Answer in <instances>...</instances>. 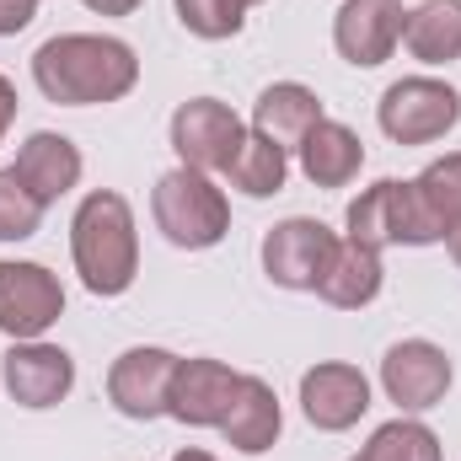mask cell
<instances>
[{
  "instance_id": "6da1fadb",
  "label": "cell",
  "mask_w": 461,
  "mask_h": 461,
  "mask_svg": "<svg viewBox=\"0 0 461 461\" xmlns=\"http://www.w3.org/2000/svg\"><path fill=\"white\" fill-rule=\"evenodd\" d=\"M32 81L59 108H97L118 103L140 81V59L123 38L103 32H59L32 54Z\"/></svg>"
},
{
  "instance_id": "7a4b0ae2",
  "label": "cell",
  "mask_w": 461,
  "mask_h": 461,
  "mask_svg": "<svg viewBox=\"0 0 461 461\" xmlns=\"http://www.w3.org/2000/svg\"><path fill=\"white\" fill-rule=\"evenodd\" d=\"M70 258L76 274L92 295L113 301L134 285L140 274V230H134V210L113 188H97L81 199L76 221H70Z\"/></svg>"
},
{
  "instance_id": "3957f363",
  "label": "cell",
  "mask_w": 461,
  "mask_h": 461,
  "mask_svg": "<svg viewBox=\"0 0 461 461\" xmlns=\"http://www.w3.org/2000/svg\"><path fill=\"white\" fill-rule=\"evenodd\" d=\"M150 215L156 230L183 247V252H204V247H221L230 230V204L226 194L215 188L210 172H194V167H172L156 177L150 188Z\"/></svg>"
},
{
  "instance_id": "277c9868",
  "label": "cell",
  "mask_w": 461,
  "mask_h": 461,
  "mask_svg": "<svg viewBox=\"0 0 461 461\" xmlns=\"http://www.w3.org/2000/svg\"><path fill=\"white\" fill-rule=\"evenodd\" d=\"M348 241L370 247V252H386V247H429V241H446V230L429 221V210L419 204V188L413 183H397V177H381L370 183L344 215Z\"/></svg>"
},
{
  "instance_id": "5b68a950",
  "label": "cell",
  "mask_w": 461,
  "mask_h": 461,
  "mask_svg": "<svg viewBox=\"0 0 461 461\" xmlns=\"http://www.w3.org/2000/svg\"><path fill=\"white\" fill-rule=\"evenodd\" d=\"M375 123L386 140L397 145H429V140H446L461 123V92L451 81H435V76H402L381 92L375 103Z\"/></svg>"
},
{
  "instance_id": "8992f818",
  "label": "cell",
  "mask_w": 461,
  "mask_h": 461,
  "mask_svg": "<svg viewBox=\"0 0 461 461\" xmlns=\"http://www.w3.org/2000/svg\"><path fill=\"white\" fill-rule=\"evenodd\" d=\"M65 317V285L59 274H49L43 263H0V333L11 344L43 339L54 322Z\"/></svg>"
},
{
  "instance_id": "52a82bcc",
  "label": "cell",
  "mask_w": 461,
  "mask_h": 461,
  "mask_svg": "<svg viewBox=\"0 0 461 461\" xmlns=\"http://www.w3.org/2000/svg\"><path fill=\"white\" fill-rule=\"evenodd\" d=\"M167 134H172L177 161L194 167V172H226L230 156H236L241 140H247L241 118L230 113V103H221V97H188V103L172 113Z\"/></svg>"
},
{
  "instance_id": "ba28073f",
  "label": "cell",
  "mask_w": 461,
  "mask_h": 461,
  "mask_svg": "<svg viewBox=\"0 0 461 461\" xmlns=\"http://www.w3.org/2000/svg\"><path fill=\"white\" fill-rule=\"evenodd\" d=\"M456 370H451V354L429 339H402V344L386 348L381 359V392L397 402V413H429L446 402Z\"/></svg>"
},
{
  "instance_id": "9c48e42d",
  "label": "cell",
  "mask_w": 461,
  "mask_h": 461,
  "mask_svg": "<svg viewBox=\"0 0 461 461\" xmlns=\"http://www.w3.org/2000/svg\"><path fill=\"white\" fill-rule=\"evenodd\" d=\"M339 236L312 221V215H290L263 236V274L279 285V290H317L328 258H333Z\"/></svg>"
},
{
  "instance_id": "30bf717a",
  "label": "cell",
  "mask_w": 461,
  "mask_h": 461,
  "mask_svg": "<svg viewBox=\"0 0 461 461\" xmlns=\"http://www.w3.org/2000/svg\"><path fill=\"white\" fill-rule=\"evenodd\" d=\"M370 408V381L359 365H344V359H322L301 375V413L312 429L322 435H344L365 419Z\"/></svg>"
},
{
  "instance_id": "8fae6325",
  "label": "cell",
  "mask_w": 461,
  "mask_h": 461,
  "mask_svg": "<svg viewBox=\"0 0 461 461\" xmlns=\"http://www.w3.org/2000/svg\"><path fill=\"white\" fill-rule=\"evenodd\" d=\"M0 381H5V392H11V402L43 413V408H54V402L70 397V386H76V359H70L59 344L27 339V344L5 348V359H0Z\"/></svg>"
},
{
  "instance_id": "7c38bea8",
  "label": "cell",
  "mask_w": 461,
  "mask_h": 461,
  "mask_svg": "<svg viewBox=\"0 0 461 461\" xmlns=\"http://www.w3.org/2000/svg\"><path fill=\"white\" fill-rule=\"evenodd\" d=\"M172 375H177V354L172 348H123L108 370V402H113L123 419L145 424V419H161L167 413V397H172Z\"/></svg>"
},
{
  "instance_id": "4fadbf2b",
  "label": "cell",
  "mask_w": 461,
  "mask_h": 461,
  "mask_svg": "<svg viewBox=\"0 0 461 461\" xmlns=\"http://www.w3.org/2000/svg\"><path fill=\"white\" fill-rule=\"evenodd\" d=\"M402 22H408V11L397 0H344L333 16V49L354 70H375L402 43Z\"/></svg>"
},
{
  "instance_id": "5bb4252c",
  "label": "cell",
  "mask_w": 461,
  "mask_h": 461,
  "mask_svg": "<svg viewBox=\"0 0 461 461\" xmlns=\"http://www.w3.org/2000/svg\"><path fill=\"white\" fill-rule=\"evenodd\" d=\"M241 375L226 359H177L172 375V397H167V419L188 424V429H221V419L230 413Z\"/></svg>"
},
{
  "instance_id": "9a60e30c",
  "label": "cell",
  "mask_w": 461,
  "mask_h": 461,
  "mask_svg": "<svg viewBox=\"0 0 461 461\" xmlns=\"http://www.w3.org/2000/svg\"><path fill=\"white\" fill-rule=\"evenodd\" d=\"M81 150H76V140L70 134H54V129H38V134H27V145L16 150V161H11V172L38 194V204L49 210V204H59L76 183H81Z\"/></svg>"
},
{
  "instance_id": "2e32d148",
  "label": "cell",
  "mask_w": 461,
  "mask_h": 461,
  "mask_svg": "<svg viewBox=\"0 0 461 461\" xmlns=\"http://www.w3.org/2000/svg\"><path fill=\"white\" fill-rule=\"evenodd\" d=\"M279 429H285V413H279L274 386H268L263 375H241V386H236V397H230V413L221 419L226 446L241 451V456H263V451H274Z\"/></svg>"
},
{
  "instance_id": "e0dca14e",
  "label": "cell",
  "mask_w": 461,
  "mask_h": 461,
  "mask_svg": "<svg viewBox=\"0 0 461 461\" xmlns=\"http://www.w3.org/2000/svg\"><path fill=\"white\" fill-rule=\"evenodd\" d=\"M295 156H301V172H306L312 188H348L359 177V167H365V140L339 118H322L295 145Z\"/></svg>"
},
{
  "instance_id": "ac0fdd59",
  "label": "cell",
  "mask_w": 461,
  "mask_h": 461,
  "mask_svg": "<svg viewBox=\"0 0 461 461\" xmlns=\"http://www.w3.org/2000/svg\"><path fill=\"white\" fill-rule=\"evenodd\" d=\"M317 123H322V97H317L312 86H301V81H274V86H263V97L252 103V129L268 134V140L285 145V150H295Z\"/></svg>"
},
{
  "instance_id": "d6986e66",
  "label": "cell",
  "mask_w": 461,
  "mask_h": 461,
  "mask_svg": "<svg viewBox=\"0 0 461 461\" xmlns=\"http://www.w3.org/2000/svg\"><path fill=\"white\" fill-rule=\"evenodd\" d=\"M317 295H322L328 306H339V312L370 306V301L381 295V252H370V247H359V241L344 236V241L333 247L322 279H317Z\"/></svg>"
},
{
  "instance_id": "ffe728a7",
  "label": "cell",
  "mask_w": 461,
  "mask_h": 461,
  "mask_svg": "<svg viewBox=\"0 0 461 461\" xmlns=\"http://www.w3.org/2000/svg\"><path fill=\"white\" fill-rule=\"evenodd\" d=\"M402 43L419 65H451L461 59V0H424L402 22Z\"/></svg>"
},
{
  "instance_id": "44dd1931",
  "label": "cell",
  "mask_w": 461,
  "mask_h": 461,
  "mask_svg": "<svg viewBox=\"0 0 461 461\" xmlns=\"http://www.w3.org/2000/svg\"><path fill=\"white\" fill-rule=\"evenodd\" d=\"M285 177H290V150L274 145L268 134L247 129L241 150L230 156V167H226V183L236 194H247V199H274L285 188Z\"/></svg>"
},
{
  "instance_id": "7402d4cb",
  "label": "cell",
  "mask_w": 461,
  "mask_h": 461,
  "mask_svg": "<svg viewBox=\"0 0 461 461\" xmlns=\"http://www.w3.org/2000/svg\"><path fill=\"white\" fill-rule=\"evenodd\" d=\"M359 461H440V435H435L429 424L397 413L392 424H381V429L365 440Z\"/></svg>"
},
{
  "instance_id": "603a6c76",
  "label": "cell",
  "mask_w": 461,
  "mask_h": 461,
  "mask_svg": "<svg viewBox=\"0 0 461 461\" xmlns=\"http://www.w3.org/2000/svg\"><path fill=\"white\" fill-rule=\"evenodd\" d=\"M413 188H419V204L429 210V221L440 230H451L461 221V150L429 161V167L413 177Z\"/></svg>"
},
{
  "instance_id": "cb8c5ba5",
  "label": "cell",
  "mask_w": 461,
  "mask_h": 461,
  "mask_svg": "<svg viewBox=\"0 0 461 461\" xmlns=\"http://www.w3.org/2000/svg\"><path fill=\"white\" fill-rule=\"evenodd\" d=\"M38 226H43L38 194L5 167L0 172V241H27V236H38Z\"/></svg>"
},
{
  "instance_id": "d4e9b609",
  "label": "cell",
  "mask_w": 461,
  "mask_h": 461,
  "mask_svg": "<svg viewBox=\"0 0 461 461\" xmlns=\"http://www.w3.org/2000/svg\"><path fill=\"white\" fill-rule=\"evenodd\" d=\"M172 5H177V22H183L194 38H204V43L236 38L241 22H247V11H241L236 0H172Z\"/></svg>"
},
{
  "instance_id": "484cf974",
  "label": "cell",
  "mask_w": 461,
  "mask_h": 461,
  "mask_svg": "<svg viewBox=\"0 0 461 461\" xmlns=\"http://www.w3.org/2000/svg\"><path fill=\"white\" fill-rule=\"evenodd\" d=\"M38 16V0H0V38H16Z\"/></svg>"
},
{
  "instance_id": "4316f807",
  "label": "cell",
  "mask_w": 461,
  "mask_h": 461,
  "mask_svg": "<svg viewBox=\"0 0 461 461\" xmlns=\"http://www.w3.org/2000/svg\"><path fill=\"white\" fill-rule=\"evenodd\" d=\"M86 11H97V16H134L145 0H81Z\"/></svg>"
},
{
  "instance_id": "83f0119b",
  "label": "cell",
  "mask_w": 461,
  "mask_h": 461,
  "mask_svg": "<svg viewBox=\"0 0 461 461\" xmlns=\"http://www.w3.org/2000/svg\"><path fill=\"white\" fill-rule=\"evenodd\" d=\"M11 123H16V86H11V76H0V140Z\"/></svg>"
},
{
  "instance_id": "f1b7e54d",
  "label": "cell",
  "mask_w": 461,
  "mask_h": 461,
  "mask_svg": "<svg viewBox=\"0 0 461 461\" xmlns=\"http://www.w3.org/2000/svg\"><path fill=\"white\" fill-rule=\"evenodd\" d=\"M446 247H451V258H456V268H461V221L446 230Z\"/></svg>"
},
{
  "instance_id": "f546056e",
  "label": "cell",
  "mask_w": 461,
  "mask_h": 461,
  "mask_svg": "<svg viewBox=\"0 0 461 461\" xmlns=\"http://www.w3.org/2000/svg\"><path fill=\"white\" fill-rule=\"evenodd\" d=\"M172 461H215V456H210V451H194V446H188V451H177Z\"/></svg>"
},
{
  "instance_id": "4dcf8cb0",
  "label": "cell",
  "mask_w": 461,
  "mask_h": 461,
  "mask_svg": "<svg viewBox=\"0 0 461 461\" xmlns=\"http://www.w3.org/2000/svg\"><path fill=\"white\" fill-rule=\"evenodd\" d=\"M236 5H241V11H247V5H263V0H236Z\"/></svg>"
},
{
  "instance_id": "1f68e13d",
  "label": "cell",
  "mask_w": 461,
  "mask_h": 461,
  "mask_svg": "<svg viewBox=\"0 0 461 461\" xmlns=\"http://www.w3.org/2000/svg\"><path fill=\"white\" fill-rule=\"evenodd\" d=\"M348 461H359V456H348Z\"/></svg>"
}]
</instances>
